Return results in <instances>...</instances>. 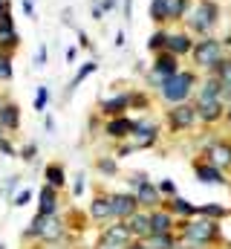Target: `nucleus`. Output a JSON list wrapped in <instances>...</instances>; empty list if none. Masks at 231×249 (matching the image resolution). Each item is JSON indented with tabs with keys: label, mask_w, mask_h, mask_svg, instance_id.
I'll return each instance as SVG.
<instances>
[{
	"label": "nucleus",
	"mask_w": 231,
	"mask_h": 249,
	"mask_svg": "<svg viewBox=\"0 0 231 249\" xmlns=\"http://www.w3.org/2000/svg\"><path fill=\"white\" fill-rule=\"evenodd\" d=\"M194 61L199 64V67H208V70H214L217 72V67L226 61L223 58V44L217 41V38H202V41H197L194 44Z\"/></svg>",
	"instance_id": "nucleus-1"
},
{
	"label": "nucleus",
	"mask_w": 231,
	"mask_h": 249,
	"mask_svg": "<svg viewBox=\"0 0 231 249\" xmlns=\"http://www.w3.org/2000/svg\"><path fill=\"white\" fill-rule=\"evenodd\" d=\"M191 87H194V72H176L171 78H165L162 99L165 102H173V105H182L191 96Z\"/></svg>",
	"instance_id": "nucleus-2"
},
{
	"label": "nucleus",
	"mask_w": 231,
	"mask_h": 249,
	"mask_svg": "<svg viewBox=\"0 0 231 249\" xmlns=\"http://www.w3.org/2000/svg\"><path fill=\"white\" fill-rule=\"evenodd\" d=\"M188 23H191V29H197V32H202V35L208 38L211 26L217 23V3H211V0H202V3H199L194 12H191Z\"/></svg>",
	"instance_id": "nucleus-3"
},
{
	"label": "nucleus",
	"mask_w": 231,
	"mask_h": 249,
	"mask_svg": "<svg viewBox=\"0 0 231 249\" xmlns=\"http://www.w3.org/2000/svg\"><path fill=\"white\" fill-rule=\"evenodd\" d=\"M185 238L191 241V244H197V247H202V244H208V241H214L217 238V223L214 220H191V223H185Z\"/></svg>",
	"instance_id": "nucleus-4"
},
{
	"label": "nucleus",
	"mask_w": 231,
	"mask_h": 249,
	"mask_svg": "<svg viewBox=\"0 0 231 249\" xmlns=\"http://www.w3.org/2000/svg\"><path fill=\"white\" fill-rule=\"evenodd\" d=\"M133 244V235L124 223H116V226H107L101 241H99V249H127Z\"/></svg>",
	"instance_id": "nucleus-5"
},
{
	"label": "nucleus",
	"mask_w": 231,
	"mask_h": 249,
	"mask_svg": "<svg viewBox=\"0 0 231 249\" xmlns=\"http://www.w3.org/2000/svg\"><path fill=\"white\" fill-rule=\"evenodd\" d=\"M168 119H171L173 130H185V127H191V124L197 122V105H188V102L176 105L173 110H168Z\"/></svg>",
	"instance_id": "nucleus-6"
},
{
	"label": "nucleus",
	"mask_w": 231,
	"mask_h": 249,
	"mask_svg": "<svg viewBox=\"0 0 231 249\" xmlns=\"http://www.w3.org/2000/svg\"><path fill=\"white\" fill-rule=\"evenodd\" d=\"M110 209H113V217L127 220L133 212H139V200H136V194H113L110 197Z\"/></svg>",
	"instance_id": "nucleus-7"
},
{
	"label": "nucleus",
	"mask_w": 231,
	"mask_h": 249,
	"mask_svg": "<svg viewBox=\"0 0 231 249\" xmlns=\"http://www.w3.org/2000/svg\"><path fill=\"white\" fill-rule=\"evenodd\" d=\"M226 113H223V102L220 99H202V102H197V119H202V122H217V119H223Z\"/></svg>",
	"instance_id": "nucleus-8"
},
{
	"label": "nucleus",
	"mask_w": 231,
	"mask_h": 249,
	"mask_svg": "<svg viewBox=\"0 0 231 249\" xmlns=\"http://www.w3.org/2000/svg\"><path fill=\"white\" fill-rule=\"evenodd\" d=\"M124 226L130 229V235L133 238H150V214H145V212H133L127 220H124Z\"/></svg>",
	"instance_id": "nucleus-9"
},
{
	"label": "nucleus",
	"mask_w": 231,
	"mask_h": 249,
	"mask_svg": "<svg viewBox=\"0 0 231 249\" xmlns=\"http://www.w3.org/2000/svg\"><path fill=\"white\" fill-rule=\"evenodd\" d=\"M12 47H17V32H15V23H12V15H9V9L0 15V53H6V50H12Z\"/></svg>",
	"instance_id": "nucleus-10"
},
{
	"label": "nucleus",
	"mask_w": 231,
	"mask_h": 249,
	"mask_svg": "<svg viewBox=\"0 0 231 249\" xmlns=\"http://www.w3.org/2000/svg\"><path fill=\"white\" fill-rule=\"evenodd\" d=\"M205 157H208V162H211V165L226 168V165H231V145H229V142H211Z\"/></svg>",
	"instance_id": "nucleus-11"
},
{
	"label": "nucleus",
	"mask_w": 231,
	"mask_h": 249,
	"mask_svg": "<svg viewBox=\"0 0 231 249\" xmlns=\"http://www.w3.org/2000/svg\"><path fill=\"white\" fill-rule=\"evenodd\" d=\"M153 72H156V75H162V78L176 75V72H179L176 55H171V53H159V55H156V61H153Z\"/></svg>",
	"instance_id": "nucleus-12"
},
{
	"label": "nucleus",
	"mask_w": 231,
	"mask_h": 249,
	"mask_svg": "<svg viewBox=\"0 0 231 249\" xmlns=\"http://www.w3.org/2000/svg\"><path fill=\"white\" fill-rule=\"evenodd\" d=\"M165 53H171V55H185V53H194V41H191V35H185V32H176L168 38V50Z\"/></svg>",
	"instance_id": "nucleus-13"
},
{
	"label": "nucleus",
	"mask_w": 231,
	"mask_h": 249,
	"mask_svg": "<svg viewBox=\"0 0 231 249\" xmlns=\"http://www.w3.org/2000/svg\"><path fill=\"white\" fill-rule=\"evenodd\" d=\"M133 130H136V122H133V119H124V116L107 122V136H110V139H124V136H130Z\"/></svg>",
	"instance_id": "nucleus-14"
},
{
	"label": "nucleus",
	"mask_w": 231,
	"mask_h": 249,
	"mask_svg": "<svg viewBox=\"0 0 231 249\" xmlns=\"http://www.w3.org/2000/svg\"><path fill=\"white\" fill-rule=\"evenodd\" d=\"M156 142V127L153 124H136L133 130V148H148Z\"/></svg>",
	"instance_id": "nucleus-15"
},
{
	"label": "nucleus",
	"mask_w": 231,
	"mask_h": 249,
	"mask_svg": "<svg viewBox=\"0 0 231 249\" xmlns=\"http://www.w3.org/2000/svg\"><path fill=\"white\" fill-rule=\"evenodd\" d=\"M197 177H199L202 183H211V186H226V180H223V171H220L217 165H211V162H202V165H197Z\"/></svg>",
	"instance_id": "nucleus-16"
},
{
	"label": "nucleus",
	"mask_w": 231,
	"mask_h": 249,
	"mask_svg": "<svg viewBox=\"0 0 231 249\" xmlns=\"http://www.w3.org/2000/svg\"><path fill=\"white\" fill-rule=\"evenodd\" d=\"M127 107H130V96H127V93H121V96H116V99L101 102V110H104L107 116H121Z\"/></svg>",
	"instance_id": "nucleus-17"
},
{
	"label": "nucleus",
	"mask_w": 231,
	"mask_h": 249,
	"mask_svg": "<svg viewBox=\"0 0 231 249\" xmlns=\"http://www.w3.org/2000/svg\"><path fill=\"white\" fill-rule=\"evenodd\" d=\"M64 235V223L58 220L55 214H44V232H41V238L44 241H58Z\"/></svg>",
	"instance_id": "nucleus-18"
},
{
	"label": "nucleus",
	"mask_w": 231,
	"mask_h": 249,
	"mask_svg": "<svg viewBox=\"0 0 231 249\" xmlns=\"http://www.w3.org/2000/svg\"><path fill=\"white\" fill-rule=\"evenodd\" d=\"M173 220L168 212H153L150 214V235H165V232H171Z\"/></svg>",
	"instance_id": "nucleus-19"
},
{
	"label": "nucleus",
	"mask_w": 231,
	"mask_h": 249,
	"mask_svg": "<svg viewBox=\"0 0 231 249\" xmlns=\"http://www.w3.org/2000/svg\"><path fill=\"white\" fill-rule=\"evenodd\" d=\"M58 200H55V188L44 186L41 188V206H38V214H55Z\"/></svg>",
	"instance_id": "nucleus-20"
},
{
	"label": "nucleus",
	"mask_w": 231,
	"mask_h": 249,
	"mask_svg": "<svg viewBox=\"0 0 231 249\" xmlns=\"http://www.w3.org/2000/svg\"><path fill=\"white\" fill-rule=\"evenodd\" d=\"M20 122V113H17V105H3L0 107V124L6 127V130H15Z\"/></svg>",
	"instance_id": "nucleus-21"
},
{
	"label": "nucleus",
	"mask_w": 231,
	"mask_h": 249,
	"mask_svg": "<svg viewBox=\"0 0 231 249\" xmlns=\"http://www.w3.org/2000/svg\"><path fill=\"white\" fill-rule=\"evenodd\" d=\"M136 200H139L142 206H156V203H159V188H153L150 183H145V186L136 188Z\"/></svg>",
	"instance_id": "nucleus-22"
},
{
	"label": "nucleus",
	"mask_w": 231,
	"mask_h": 249,
	"mask_svg": "<svg viewBox=\"0 0 231 249\" xmlns=\"http://www.w3.org/2000/svg\"><path fill=\"white\" fill-rule=\"evenodd\" d=\"M220 93H223V84H220V78L214 75V78H208V81L202 84V90H199L197 102H202V99H220Z\"/></svg>",
	"instance_id": "nucleus-23"
},
{
	"label": "nucleus",
	"mask_w": 231,
	"mask_h": 249,
	"mask_svg": "<svg viewBox=\"0 0 231 249\" xmlns=\"http://www.w3.org/2000/svg\"><path fill=\"white\" fill-rule=\"evenodd\" d=\"M90 214L99 217V220H101V217H110V214H113V209H110V197H96L93 206H90Z\"/></svg>",
	"instance_id": "nucleus-24"
},
{
	"label": "nucleus",
	"mask_w": 231,
	"mask_h": 249,
	"mask_svg": "<svg viewBox=\"0 0 231 249\" xmlns=\"http://www.w3.org/2000/svg\"><path fill=\"white\" fill-rule=\"evenodd\" d=\"M168 38H171V32H165V29H159V32H153L150 35V41H148V47L159 55V53H165L168 50Z\"/></svg>",
	"instance_id": "nucleus-25"
},
{
	"label": "nucleus",
	"mask_w": 231,
	"mask_h": 249,
	"mask_svg": "<svg viewBox=\"0 0 231 249\" xmlns=\"http://www.w3.org/2000/svg\"><path fill=\"white\" fill-rule=\"evenodd\" d=\"M176 244H173L171 232H165V235H150L148 238V249H173Z\"/></svg>",
	"instance_id": "nucleus-26"
},
{
	"label": "nucleus",
	"mask_w": 231,
	"mask_h": 249,
	"mask_svg": "<svg viewBox=\"0 0 231 249\" xmlns=\"http://www.w3.org/2000/svg\"><path fill=\"white\" fill-rule=\"evenodd\" d=\"M96 70H99V64H96V61H87L81 70H78V72H75V78H72V84L66 87V93H72V90H75V87H78V84H81V81H84L90 72H96Z\"/></svg>",
	"instance_id": "nucleus-27"
},
{
	"label": "nucleus",
	"mask_w": 231,
	"mask_h": 249,
	"mask_svg": "<svg viewBox=\"0 0 231 249\" xmlns=\"http://www.w3.org/2000/svg\"><path fill=\"white\" fill-rule=\"evenodd\" d=\"M47 186H52V188H61L64 186V168L61 165H47Z\"/></svg>",
	"instance_id": "nucleus-28"
},
{
	"label": "nucleus",
	"mask_w": 231,
	"mask_h": 249,
	"mask_svg": "<svg viewBox=\"0 0 231 249\" xmlns=\"http://www.w3.org/2000/svg\"><path fill=\"white\" fill-rule=\"evenodd\" d=\"M150 20H156V23L168 20V18H165V0H153V3H150Z\"/></svg>",
	"instance_id": "nucleus-29"
},
{
	"label": "nucleus",
	"mask_w": 231,
	"mask_h": 249,
	"mask_svg": "<svg viewBox=\"0 0 231 249\" xmlns=\"http://www.w3.org/2000/svg\"><path fill=\"white\" fill-rule=\"evenodd\" d=\"M217 78H220L223 87H231V61H223L217 67Z\"/></svg>",
	"instance_id": "nucleus-30"
},
{
	"label": "nucleus",
	"mask_w": 231,
	"mask_h": 249,
	"mask_svg": "<svg viewBox=\"0 0 231 249\" xmlns=\"http://www.w3.org/2000/svg\"><path fill=\"white\" fill-rule=\"evenodd\" d=\"M41 232H44V214H38V217L32 220V226L23 232V238H41Z\"/></svg>",
	"instance_id": "nucleus-31"
},
{
	"label": "nucleus",
	"mask_w": 231,
	"mask_h": 249,
	"mask_svg": "<svg viewBox=\"0 0 231 249\" xmlns=\"http://www.w3.org/2000/svg\"><path fill=\"white\" fill-rule=\"evenodd\" d=\"M0 78H12V61H9V53H0Z\"/></svg>",
	"instance_id": "nucleus-32"
},
{
	"label": "nucleus",
	"mask_w": 231,
	"mask_h": 249,
	"mask_svg": "<svg viewBox=\"0 0 231 249\" xmlns=\"http://www.w3.org/2000/svg\"><path fill=\"white\" fill-rule=\"evenodd\" d=\"M173 209H176L179 214H197V209H194V206H191L188 200H179V197L173 200Z\"/></svg>",
	"instance_id": "nucleus-33"
},
{
	"label": "nucleus",
	"mask_w": 231,
	"mask_h": 249,
	"mask_svg": "<svg viewBox=\"0 0 231 249\" xmlns=\"http://www.w3.org/2000/svg\"><path fill=\"white\" fill-rule=\"evenodd\" d=\"M50 102V90L47 87H38V96H35V110H44V105Z\"/></svg>",
	"instance_id": "nucleus-34"
},
{
	"label": "nucleus",
	"mask_w": 231,
	"mask_h": 249,
	"mask_svg": "<svg viewBox=\"0 0 231 249\" xmlns=\"http://www.w3.org/2000/svg\"><path fill=\"white\" fill-rule=\"evenodd\" d=\"M199 214H205V217H223L226 214V209H220V206H202V209H197Z\"/></svg>",
	"instance_id": "nucleus-35"
},
{
	"label": "nucleus",
	"mask_w": 231,
	"mask_h": 249,
	"mask_svg": "<svg viewBox=\"0 0 231 249\" xmlns=\"http://www.w3.org/2000/svg\"><path fill=\"white\" fill-rule=\"evenodd\" d=\"M99 168H101L104 174H116V162L113 160H99Z\"/></svg>",
	"instance_id": "nucleus-36"
},
{
	"label": "nucleus",
	"mask_w": 231,
	"mask_h": 249,
	"mask_svg": "<svg viewBox=\"0 0 231 249\" xmlns=\"http://www.w3.org/2000/svg\"><path fill=\"white\" fill-rule=\"evenodd\" d=\"M29 200H32V194H29V191H26V188H23V191H20V194H15V206H26V203H29Z\"/></svg>",
	"instance_id": "nucleus-37"
},
{
	"label": "nucleus",
	"mask_w": 231,
	"mask_h": 249,
	"mask_svg": "<svg viewBox=\"0 0 231 249\" xmlns=\"http://www.w3.org/2000/svg\"><path fill=\"white\" fill-rule=\"evenodd\" d=\"M47 61H50V53H47V47H41L38 50V58H35V67H44Z\"/></svg>",
	"instance_id": "nucleus-38"
},
{
	"label": "nucleus",
	"mask_w": 231,
	"mask_h": 249,
	"mask_svg": "<svg viewBox=\"0 0 231 249\" xmlns=\"http://www.w3.org/2000/svg\"><path fill=\"white\" fill-rule=\"evenodd\" d=\"M145 183H148V177H145V174H133V177H130V186H133V188L145 186Z\"/></svg>",
	"instance_id": "nucleus-39"
},
{
	"label": "nucleus",
	"mask_w": 231,
	"mask_h": 249,
	"mask_svg": "<svg viewBox=\"0 0 231 249\" xmlns=\"http://www.w3.org/2000/svg\"><path fill=\"white\" fill-rule=\"evenodd\" d=\"M156 188H159V194H173V191H176V188H173V183H168V180H162Z\"/></svg>",
	"instance_id": "nucleus-40"
},
{
	"label": "nucleus",
	"mask_w": 231,
	"mask_h": 249,
	"mask_svg": "<svg viewBox=\"0 0 231 249\" xmlns=\"http://www.w3.org/2000/svg\"><path fill=\"white\" fill-rule=\"evenodd\" d=\"M20 157H23V160H35V145H26V148L20 151Z\"/></svg>",
	"instance_id": "nucleus-41"
},
{
	"label": "nucleus",
	"mask_w": 231,
	"mask_h": 249,
	"mask_svg": "<svg viewBox=\"0 0 231 249\" xmlns=\"http://www.w3.org/2000/svg\"><path fill=\"white\" fill-rule=\"evenodd\" d=\"M0 151H3V154H9V157H15V148H12L6 139H0Z\"/></svg>",
	"instance_id": "nucleus-42"
},
{
	"label": "nucleus",
	"mask_w": 231,
	"mask_h": 249,
	"mask_svg": "<svg viewBox=\"0 0 231 249\" xmlns=\"http://www.w3.org/2000/svg\"><path fill=\"white\" fill-rule=\"evenodd\" d=\"M20 3H23V12H26V15H29V18H35V6H32V3H29V0H20Z\"/></svg>",
	"instance_id": "nucleus-43"
},
{
	"label": "nucleus",
	"mask_w": 231,
	"mask_h": 249,
	"mask_svg": "<svg viewBox=\"0 0 231 249\" xmlns=\"http://www.w3.org/2000/svg\"><path fill=\"white\" fill-rule=\"evenodd\" d=\"M101 15H104V9H101V3H96L93 6V20H101Z\"/></svg>",
	"instance_id": "nucleus-44"
},
{
	"label": "nucleus",
	"mask_w": 231,
	"mask_h": 249,
	"mask_svg": "<svg viewBox=\"0 0 231 249\" xmlns=\"http://www.w3.org/2000/svg\"><path fill=\"white\" fill-rule=\"evenodd\" d=\"M124 18H127V20L133 18V0H124Z\"/></svg>",
	"instance_id": "nucleus-45"
},
{
	"label": "nucleus",
	"mask_w": 231,
	"mask_h": 249,
	"mask_svg": "<svg viewBox=\"0 0 231 249\" xmlns=\"http://www.w3.org/2000/svg\"><path fill=\"white\" fill-rule=\"evenodd\" d=\"M116 3H118V0H101V9L110 12V9H116Z\"/></svg>",
	"instance_id": "nucleus-46"
},
{
	"label": "nucleus",
	"mask_w": 231,
	"mask_h": 249,
	"mask_svg": "<svg viewBox=\"0 0 231 249\" xmlns=\"http://www.w3.org/2000/svg\"><path fill=\"white\" fill-rule=\"evenodd\" d=\"M116 47H124V32H116Z\"/></svg>",
	"instance_id": "nucleus-47"
},
{
	"label": "nucleus",
	"mask_w": 231,
	"mask_h": 249,
	"mask_svg": "<svg viewBox=\"0 0 231 249\" xmlns=\"http://www.w3.org/2000/svg\"><path fill=\"white\" fill-rule=\"evenodd\" d=\"M72 61H75V50L69 47V50H66V64H72Z\"/></svg>",
	"instance_id": "nucleus-48"
},
{
	"label": "nucleus",
	"mask_w": 231,
	"mask_h": 249,
	"mask_svg": "<svg viewBox=\"0 0 231 249\" xmlns=\"http://www.w3.org/2000/svg\"><path fill=\"white\" fill-rule=\"evenodd\" d=\"M84 191V177H78V183H75V194H81Z\"/></svg>",
	"instance_id": "nucleus-49"
},
{
	"label": "nucleus",
	"mask_w": 231,
	"mask_h": 249,
	"mask_svg": "<svg viewBox=\"0 0 231 249\" xmlns=\"http://www.w3.org/2000/svg\"><path fill=\"white\" fill-rule=\"evenodd\" d=\"M127 249H148V244H130Z\"/></svg>",
	"instance_id": "nucleus-50"
},
{
	"label": "nucleus",
	"mask_w": 231,
	"mask_h": 249,
	"mask_svg": "<svg viewBox=\"0 0 231 249\" xmlns=\"http://www.w3.org/2000/svg\"><path fill=\"white\" fill-rule=\"evenodd\" d=\"M6 9H9V6H6V0H0V15H3Z\"/></svg>",
	"instance_id": "nucleus-51"
},
{
	"label": "nucleus",
	"mask_w": 231,
	"mask_h": 249,
	"mask_svg": "<svg viewBox=\"0 0 231 249\" xmlns=\"http://www.w3.org/2000/svg\"><path fill=\"white\" fill-rule=\"evenodd\" d=\"M226 119L231 122V107H226Z\"/></svg>",
	"instance_id": "nucleus-52"
},
{
	"label": "nucleus",
	"mask_w": 231,
	"mask_h": 249,
	"mask_svg": "<svg viewBox=\"0 0 231 249\" xmlns=\"http://www.w3.org/2000/svg\"><path fill=\"white\" fill-rule=\"evenodd\" d=\"M0 249H6V247H3V244H0Z\"/></svg>",
	"instance_id": "nucleus-53"
}]
</instances>
